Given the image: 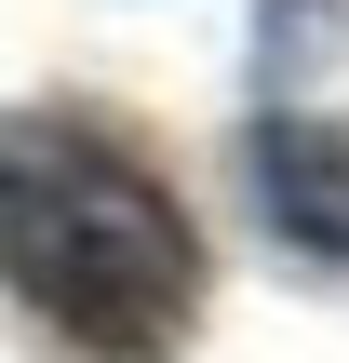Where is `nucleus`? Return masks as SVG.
<instances>
[{"instance_id": "obj_2", "label": "nucleus", "mask_w": 349, "mask_h": 363, "mask_svg": "<svg viewBox=\"0 0 349 363\" xmlns=\"http://www.w3.org/2000/svg\"><path fill=\"white\" fill-rule=\"evenodd\" d=\"M242 189H256L269 242L349 269V108H269L242 135Z\"/></svg>"}, {"instance_id": "obj_1", "label": "nucleus", "mask_w": 349, "mask_h": 363, "mask_svg": "<svg viewBox=\"0 0 349 363\" xmlns=\"http://www.w3.org/2000/svg\"><path fill=\"white\" fill-rule=\"evenodd\" d=\"M0 296L81 363H175L202 323V229L108 121L0 108Z\"/></svg>"}]
</instances>
